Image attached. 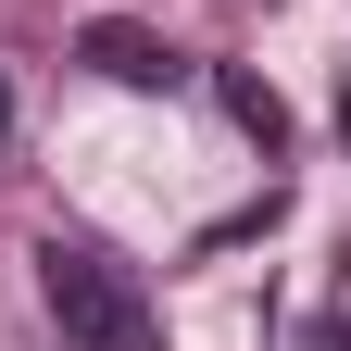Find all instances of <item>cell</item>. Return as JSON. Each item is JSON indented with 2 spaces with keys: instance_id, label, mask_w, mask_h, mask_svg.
<instances>
[{
  "instance_id": "1",
  "label": "cell",
  "mask_w": 351,
  "mask_h": 351,
  "mask_svg": "<svg viewBox=\"0 0 351 351\" xmlns=\"http://www.w3.org/2000/svg\"><path fill=\"white\" fill-rule=\"evenodd\" d=\"M38 301H51L63 351H163L138 263H125V251H101V239H63V226L38 239Z\"/></svg>"
},
{
  "instance_id": "2",
  "label": "cell",
  "mask_w": 351,
  "mask_h": 351,
  "mask_svg": "<svg viewBox=\"0 0 351 351\" xmlns=\"http://www.w3.org/2000/svg\"><path fill=\"white\" fill-rule=\"evenodd\" d=\"M75 63L101 75V88H138V101H163V88L189 75V63H176V38H163V25H138V13H101V25H75Z\"/></svg>"
},
{
  "instance_id": "3",
  "label": "cell",
  "mask_w": 351,
  "mask_h": 351,
  "mask_svg": "<svg viewBox=\"0 0 351 351\" xmlns=\"http://www.w3.org/2000/svg\"><path fill=\"white\" fill-rule=\"evenodd\" d=\"M213 88H226V113H239V138H251V151H289V101H276L263 75H239V63H226Z\"/></svg>"
},
{
  "instance_id": "4",
  "label": "cell",
  "mask_w": 351,
  "mask_h": 351,
  "mask_svg": "<svg viewBox=\"0 0 351 351\" xmlns=\"http://www.w3.org/2000/svg\"><path fill=\"white\" fill-rule=\"evenodd\" d=\"M0 138H13V88H0Z\"/></svg>"
}]
</instances>
